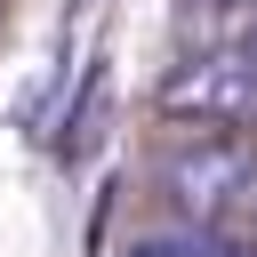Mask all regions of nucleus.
I'll list each match as a JSON object with an SVG mask.
<instances>
[{
    "mask_svg": "<svg viewBox=\"0 0 257 257\" xmlns=\"http://www.w3.org/2000/svg\"><path fill=\"white\" fill-rule=\"evenodd\" d=\"M241 209H249V233H241V249L257 257V185H249V201H241Z\"/></svg>",
    "mask_w": 257,
    "mask_h": 257,
    "instance_id": "7ed1b4c3",
    "label": "nucleus"
},
{
    "mask_svg": "<svg viewBox=\"0 0 257 257\" xmlns=\"http://www.w3.org/2000/svg\"><path fill=\"white\" fill-rule=\"evenodd\" d=\"M161 112H169V120H201V128H241V120H257V56H249V48H201V56L169 64Z\"/></svg>",
    "mask_w": 257,
    "mask_h": 257,
    "instance_id": "f257e3e1",
    "label": "nucleus"
},
{
    "mask_svg": "<svg viewBox=\"0 0 257 257\" xmlns=\"http://www.w3.org/2000/svg\"><path fill=\"white\" fill-rule=\"evenodd\" d=\"M161 185H169L177 217L225 225V217H241V201H249V185H257V153L233 145V137H201V145H177V153H169Z\"/></svg>",
    "mask_w": 257,
    "mask_h": 257,
    "instance_id": "f03ea898",
    "label": "nucleus"
},
{
    "mask_svg": "<svg viewBox=\"0 0 257 257\" xmlns=\"http://www.w3.org/2000/svg\"><path fill=\"white\" fill-rule=\"evenodd\" d=\"M145 257H169V249H145Z\"/></svg>",
    "mask_w": 257,
    "mask_h": 257,
    "instance_id": "20e7f679",
    "label": "nucleus"
}]
</instances>
